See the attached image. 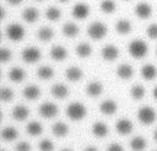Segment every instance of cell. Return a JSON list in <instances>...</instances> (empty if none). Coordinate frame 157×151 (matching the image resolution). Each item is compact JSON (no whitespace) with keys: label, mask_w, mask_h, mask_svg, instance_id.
Listing matches in <instances>:
<instances>
[{"label":"cell","mask_w":157,"mask_h":151,"mask_svg":"<svg viewBox=\"0 0 157 151\" xmlns=\"http://www.w3.org/2000/svg\"><path fill=\"white\" fill-rule=\"evenodd\" d=\"M83 151H98V149L96 146H87L83 149Z\"/></svg>","instance_id":"cell-43"},{"label":"cell","mask_w":157,"mask_h":151,"mask_svg":"<svg viewBox=\"0 0 157 151\" xmlns=\"http://www.w3.org/2000/svg\"><path fill=\"white\" fill-rule=\"evenodd\" d=\"M52 133L58 137H64L69 134V126L64 122H56L52 126Z\"/></svg>","instance_id":"cell-24"},{"label":"cell","mask_w":157,"mask_h":151,"mask_svg":"<svg viewBox=\"0 0 157 151\" xmlns=\"http://www.w3.org/2000/svg\"><path fill=\"white\" fill-rule=\"evenodd\" d=\"M90 15V6L85 2H77L72 7V16L76 20H85Z\"/></svg>","instance_id":"cell-10"},{"label":"cell","mask_w":157,"mask_h":151,"mask_svg":"<svg viewBox=\"0 0 157 151\" xmlns=\"http://www.w3.org/2000/svg\"><path fill=\"white\" fill-rule=\"evenodd\" d=\"M152 95H153V98H155V99H157V86L153 88V91H152Z\"/></svg>","instance_id":"cell-44"},{"label":"cell","mask_w":157,"mask_h":151,"mask_svg":"<svg viewBox=\"0 0 157 151\" xmlns=\"http://www.w3.org/2000/svg\"><path fill=\"white\" fill-rule=\"evenodd\" d=\"M1 137L5 141H12L17 137V130L13 126H5L1 130Z\"/></svg>","instance_id":"cell-33"},{"label":"cell","mask_w":157,"mask_h":151,"mask_svg":"<svg viewBox=\"0 0 157 151\" xmlns=\"http://www.w3.org/2000/svg\"><path fill=\"white\" fill-rule=\"evenodd\" d=\"M141 76L145 80H153L157 76V68L153 64H145L141 68Z\"/></svg>","instance_id":"cell-25"},{"label":"cell","mask_w":157,"mask_h":151,"mask_svg":"<svg viewBox=\"0 0 157 151\" xmlns=\"http://www.w3.org/2000/svg\"><path fill=\"white\" fill-rule=\"evenodd\" d=\"M132 29V26H131V22L126 18H120L115 22V31L119 33V34H129Z\"/></svg>","instance_id":"cell-21"},{"label":"cell","mask_w":157,"mask_h":151,"mask_svg":"<svg viewBox=\"0 0 157 151\" xmlns=\"http://www.w3.org/2000/svg\"><path fill=\"white\" fill-rule=\"evenodd\" d=\"M87 114V109L85 104L81 102H72L66 107V115L69 119L74 122H80L82 120Z\"/></svg>","instance_id":"cell-1"},{"label":"cell","mask_w":157,"mask_h":151,"mask_svg":"<svg viewBox=\"0 0 157 151\" xmlns=\"http://www.w3.org/2000/svg\"><path fill=\"white\" fill-rule=\"evenodd\" d=\"M59 112V108L55 103L53 102H44L39 106L38 108V113L43 117V118H54Z\"/></svg>","instance_id":"cell-7"},{"label":"cell","mask_w":157,"mask_h":151,"mask_svg":"<svg viewBox=\"0 0 157 151\" xmlns=\"http://www.w3.org/2000/svg\"><path fill=\"white\" fill-rule=\"evenodd\" d=\"M118 109V104L113 99H105L99 104V110L104 115H113Z\"/></svg>","instance_id":"cell-14"},{"label":"cell","mask_w":157,"mask_h":151,"mask_svg":"<svg viewBox=\"0 0 157 151\" xmlns=\"http://www.w3.org/2000/svg\"><path fill=\"white\" fill-rule=\"evenodd\" d=\"M26 131H27V134H29L32 136L40 135L43 131V125L39 122H29L26 125Z\"/></svg>","instance_id":"cell-31"},{"label":"cell","mask_w":157,"mask_h":151,"mask_svg":"<svg viewBox=\"0 0 157 151\" xmlns=\"http://www.w3.org/2000/svg\"><path fill=\"white\" fill-rule=\"evenodd\" d=\"M37 76L42 80H50L54 76V69L49 65H42L37 69Z\"/></svg>","instance_id":"cell-27"},{"label":"cell","mask_w":157,"mask_h":151,"mask_svg":"<svg viewBox=\"0 0 157 151\" xmlns=\"http://www.w3.org/2000/svg\"><path fill=\"white\" fill-rule=\"evenodd\" d=\"M45 17L49 21H58L61 17V11L55 6H50L45 10Z\"/></svg>","instance_id":"cell-34"},{"label":"cell","mask_w":157,"mask_h":151,"mask_svg":"<svg viewBox=\"0 0 157 151\" xmlns=\"http://www.w3.org/2000/svg\"><path fill=\"white\" fill-rule=\"evenodd\" d=\"M75 52H76V55L80 56V58H87L92 54V47L88 44V43H80L76 45L75 48Z\"/></svg>","instance_id":"cell-29"},{"label":"cell","mask_w":157,"mask_h":151,"mask_svg":"<svg viewBox=\"0 0 157 151\" xmlns=\"http://www.w3.org/2000/svg\"><path fill=\"white\" fill-rule=\"evenodd\" d=\"M36 1H43V0H36Z\"/></svg>","instance_id":"cell-50"},{"label":"cell","mask_w":157,"mask_h":151,"mask_svg":"<svg viewBox=\"0 0 157 151\" xmlns=\"http://www.w3.org/2000/svg\"><path fill=\"white\" fill-rule=\"evenodd\" d=\"M6 36L10 41L12 42H18V41H22L23 37H25V28L23 26H21L20 23H10L6 29Z\"/></svg>","instance_id":"cell-5"},{"label":"cell","mask_w":157,"mask_h":151,"mask_svg":"<svg viewBox=\"0 0 157 151\" xmlns=\"http://www.w3.org/2000/svg\"><path fill=\"white\" fill-rule=\"evenodd\" d=\"M37 37L43 42H49L54 37V31L48 26H43L37 31Z\"/></svg>","instance_id":"cell-28"},{"label":"cell","mask_w":157,"mask_h":151,"mask_svg":"<svg viewBox=\"0 0 157 151\" xmlns=\"http://www.w3.org/2000/svg\"><path fill=\"white\" fill-rule=\"evenodd\" d=\"M25 77H26V72L20 66H13L9 71V79L12 82H21L25 80Z\"/></svg>","instance_id":"cell-23"},{"label":"cell","mask_w":157,"mask_h":151,"mask_svg":"<svg viewBox=\"0 0 157 151\" xmlns=\"http://www.w3.org/2000/svg\"><path fill=\"white\" fill-rule=\"evenodd\" d=\"M128 50H129V54L135 58V59H142L147 52H148V47L146 44L145 41L142 39H134L129 43V47H128Z\"/></svg>","instance_id":"cell-2"},{"label":"cell","mask_w":157,"mask_h":151,"mask_svg":"<svg viewBox=\"0 0 157 151\" xmlns=\"http://www.w3.org/2000/svg\"><path fill=\"white\" fill-rule=\"evenodd\" d=\"M126 1H129V0H126Z\"/></svg>","instance_id":"cell-52"},{"label":"cell","mask_w":157,"mask_h":151,"mask_svg":"<svg viewBox=\"0 0 157 151\" xmlns=\"http://www.w3.org/2000/svg\"><path fill=\"white\" fill-rule=\"evenodd\" d=\"M130 147L132 151H144L146 149V140L144 136H134L130 141Z\"/></svg>","instance_id":"cell-30"},{"label":"cell","mask_w":157,"mask_h":151,"mask_svg":"<svg viewBox=\"0 0 157 151\" xmlns=\"http://www.w3.org/2000/svg\"><path fill=\"white\" fill-rule=\"evenodd\" d=\"M78 32H80V27L74 22H66L63 26V33H64V36H66L69 38L76 37L78 34Z\"/></svg>","instance_id":"cell-26"},{"label":"cell","mask_w":157,"mask_h":151,"mask_svg":"<svg viewBox=\"0 0 157 151\" xmlns=\"http://www.w3.org/2000/svg\"><path fill=\"white\" fill-rule=\"evenodd\" d=\"M1 151H5V150H1Z\"/></svg>","instance_id":"cell-51"},{"label":"cell","mask_w":157,"mask_h":151,"mask_svg":"<svg viewBox=\"0 0 157 151\" xmlns=\"http://www.w3.org/2000/svg\"><path fill=\"white\" fill-rule=\"evenodd\" d=\"M91 131L97 137H104V136L108 135L109 129H108V126H107L105 123H103V122H96V123L92 124Z\"/></svg>","instance_id":"cell-19"},{"label":"cell","mask_w":157,"mask_h":151,"mask_svg":"<svg viewBox=\"0 0 157 151\" xmlns=\"http://www.w3.org/2000/svg\"><path fill=\"white\" fill-rule=\"evenodd\" d=\"M156 55H157V48H156Z\"/></svg>","instance_id":"cell-49"},{"label":"cell","mask_w":157,"mask_h":151,"mask_svg":"<svg viewBox=\"0 0 157 151\" xmlns=\"http://www.w3.org/2000/svg\"><path fill=\"white\" fill-rule=\"evenodd\" d=\"M32 146L27 141H20L15 146V151H31Z\"/></svg>","instance_id":"cell-40"},{"label":"cell","mask_w":157,"mask_h":151,"mask_svg":"<svg viewBox=\"0 0 157 151\" xmlns=\"http://www.w3.org/2000/svg\"><path fill=\"white\" fill-rule=\"evenodd\" d=\"M50 56H52V59H54L56 61H63V60L66 59L67 52H66V49L63 45L56 44V45H53L52 47V49H50Z\"/></svg>","instance_id":"cell-17"},{"label":"cell","mask_w":157,"mask_h":151,"mask_svg":"<svg viewBox=\"0 0 157 151\" xmlns=\"http://www.w3.org/2000/svg\"><path fill=\"white\" fill-rule=\"evenodd\" d=\"M39 151H53L54 150V142L49 139H43L38 144Z\"/></svg>","instance_id":"cell-37"},{"label":"cell","mask_w":157,"mask_h":151,"mask_svg":"<svg viewBox=\"0 0 157 151\" xmlns=\"http://www.w3.org/2000/svg\"><path fill=\"white\" fill-rule=\"evenodd\" d=\"M65 77L71 82H76L83 77V71L78 66H70L65 70Z\"/></svg>","instance_id":"cell-13"},{"label":"cell","mask_w":157,"mask_h":151,"mask_svg":"<svg viewBox=\"0 0 157 151\" xmlns=\"http://www.w3.org/2000/svg\"><path fill=\"white\" fill-rule=\"evenodd\" d=\"M103 92V85L99 81H91L86 86V93L90 97H97Z\"/></svg>","instance_id":"cell-18"},{"label":"cell","mask_w":157,"mask_h":151,"mask_svg":"<svg viewBox=\"0 0 157 151\" xmlns=\"http://www.w3.org/2000/svg\"><path fill=\"white\" fill-rule=\"evenodd\" d=\"M5 15H6V14H5V9H4V7H1V20H4V18H5Z\"/></svg>","instance_id":"cell-45"},{"label":"cell","mask_w":157,"mask_h":151,"mask_svg":"<svg viewBox=\"0 0 157 151\" xmlns=\"http://www.w3.org/2000/svg\"><path fill=\"white\" fill-rule=\"evenodd\" d=\"M12 58V52L9 49V48H6V47H2L1 49H0V60H1V63H7L10 59Z\"/></svg>","instance_id":"cell-38"},{"label":"cell","mask_w":157,"mask_h":151,"mask_svg":"<svg viewBox=\"0 0 157 151\" xmlns=\"http://www.w3.org/2000/svg\"><path fill=\"white\" fill-rule=\"evenodd\" d=\"M22 1H23V0H6V2H7V4H10V5H12V6L20 5Z\"/></svg>","instance_id":"cell-42"},{"label":"cell","mask_w":157,"mask_h":151,"mask_svg":"<svg viewBox=\"0 0 157 151\" xmlns=\"http://www.w3.org/2000/svg\"><path fill=\"white\" fill-rule=\"evenodd\" d=\"M134 12H135V15H136L139 18L146 20V18H148V17L152 15V7H151V5L147 4V2H139V4L135 6Z\"/></svg>","instance_id":"cell-11"},{"label":"cell","mask_w":157,"mask_h":151,"mask_svg":"<svg viewBox=\"0 0 157 151\" xmlns=\"http://www.w3.org/2000/svg\"><path fill=\"white\" fill-rule=\"evenodd\" d=\"M146 34L151 39H157V23H151L146 28Z\"/></svg>","instance_id":"cell-39"},{"label":"cell","mask_w":157,"mask_h":151,"mask_svg":"<svg viewBox=\"0 0 157 151\" xmlns=\"http://www.w3.org/2000/svg\"><path fill=\"white\" fill-rule=\"evenodd\" d=\"M15 95H13V91L12 88L10 87H1L0 90V98L2 102H11L13 99Z\"/></svg>","instance_id":"cell-36"},{"label":"cell","mask_w":157,"mask_h":151,"mask_svg":"<svg viewBox=\"0 0 157 151\" xmlns=\"http://www.w3.org/2000/svg\"><path fill=\"white\" fill-rule=\"evenodd\" d=\"M132 128H134V125H132L131 120L128 119V118H120L115 123V130L120 135H128V134H130L132 131Z\"/></svg>","instance_id":"cell-9"},{"label":"cell","mask_w":157,"mask_h":151,"mask_svg":"<svg viewBox=\"0 0 157 151\" xmlns=\"http://www.w3.org/2000/svg\"><path fill=\"white\" fill-rule=\"evenodd\" d=\"M52 95L58 99H64L69 95V88L64 83H55L52 86Z\"/></svg>","instance_id":"cell-16"},{"label":"cell","mask_w":157,"mask_h":151,"mask_svg":"<svg viewBox=\"0 0 157 151\" xmlns=\"http://www.w3.org/2000/svg\"><path fill=\"white\" fill-rule=\"evenodd\" d=\"M60 151H72L71 149H67V147H65V149H61Z\"/></svg>","instance_id":"cell-47"},{"label":"cell","mask_w":157,"mask_h":151,"mask_svg":"<svg viewBox=\"0 0 157 151\" xmlns=\"http://www.w3.org/2000/svg\"><path fill=\"white\" fill-rule=\"evenodd\" d=\"M39 17V11L33 7V6H29V7H26L23 11H22V18L28 22V23H33L38 20Z\"/></svg>","instance_id":"cell-20"},{"label":"cell","mask_w":157,"mask_h":151,"mask_svg":"<svg viewBox=\"0 0 157 151\" xmlns=\"http://www.w3.org/2000/svg\"><path fill=\"white\" fill-rule=\"evenodd\" d=\"M137 119L144 125H150L156 119V110L150 106H142L137 110Z\"/></svg>","instance_id":"cell-4"},{"label":"cell","mask_w":157,"mask_h":151,"mask_svg":"<svg viewBox=\"0 0 157 151\" xmlns=\"http://www.w3.org/2000/svg\"><path fill=\"white\" fill-rule=\"evenodd\" d=\"M59 1H60V2H67L69 0H59Z\"/></svg>","instance_id":"cell-48"},{"label":"cell","mask_w":157,"mask_h":151,"mask_svg":"<svg viewBox=\"0 0 157 151\" xmlns=\"http://www.w3.org/2000/svg\"><path fill=\"white\" fill-rule=\"evenodd\" d=\"M134 75V69L129 64H120L117 68V76L120 77L121 80H129Z\"/></svg>","instance_id":"cell-15"},{"label":"cell","mask_w":157,"mask_h":151,"mask_svg":"<svg viewBox=\"0 0 157 151\" xmlns=\"http://www.w3.org/2000/svg\"><path fill=\"white\" fill-rule=\"evenodd\" d=\"M23 96H25V98H27L29 101H34V99L39 98L40 88L37 85H27L23 88Z\"/></svg>","instance_id":"cell-22"},{"label":"cell","mask_w":157,"mask_h":151,"mask_svg":"<svg viewBox=\"0 0 157 151\" xmlns=\"http://www.w3.org/2000/svg\"><path fill=\"white\" fill-rule=\"evenodd\" d=\"M107 151H124V147L118 142H113L107 147Z\"/></svg>","instance_id":"cell-41"},{"label":"cell","mask_w":157,"mask_h":151,"mask_svg":"<svg viewBox=\"0 0 157 151\" xmlns=\"http://www.w3.org/2000/svg\"><path fill=\"white\" fill-rule=\"evenodd\" d=\"M42 56V53H40V49H38L37 47H26L23 50H22V60L27 64H34L37 63Z\"/></svg>","instance_id":"cell-6"},{"label":"cell","mask_w":157,"mask_h":151,"mask_svg":"<svg viewBox=\"0 0 157 151\" xmlns=\"http://www.w3.org/2000/svg\"><path fill=\"white\" fill-rule=\"evenodd\" d=\"M145 93H146V91H145V87H144L142 85L136 83V85H134V86L130 88V96H131V98H134L135 101L142 99V98L145 97Z\"/></svg>","instance_id":"cell-32"},{"label":"cell","mask_w":157,"mask_h":151,"mask_svg":"<svg viewBox=\"0 0 157 151\" xmlns=\"http://www.w3.org/2000/svg\"><path fill=\"white\" fill-rule=\"evenodd\" d=\"M99 7L104 14H113L115 11L117 6H115V2L113 0H102Z\"/></svg>","instance_id":"cell-35"},{"label":"cell","mask_w":157,"mask_h":151,"mask_svg":"<svg viewBox=\"0 0 157 151\" xmlns=\"http://www.w3.org/2000/svg\"><path fill=\"white\" fill-rule=\"evenodd\" d=\"M29 117V109L25 106V104H17L13 107L12 109V118L18 120V122H23Z\"/></svg>","instance_id":"cell-12"},{"label":"cell","mask_w":157,"mask_h":151,"mask_svg":"<svg viewBox=\"0 0 157 151\" xmlns=\"http://www.w3.org/2000/svg\"><path fill=\"white\" fill-rule=\"evenodd\" d=\"M107 32H108L107 26L101 21H94L87 27V34L90 36L91 39H94V41L103 39Z\"/></svg>","instance_id":"cell-3"},{"label":"cell","mask_w":157,"mask_h":151,"mask_svg":"<svg viewBox=\"0 0 157 151\" xmlns=\"http://www.w3.org/2000/svg\"><path fill=\"white\" fill-rule=\"evenodd\" d=\"M102 58L107 61H114L119 56V48L115 47L114 44H105L102 48Z\"/></svg>","instance_id":"cell-8"},{"label":"cell","mask_w":157,"mask_h":151,"mask_svg":"<svg viewBox=\"0 0 157 151\" xmlns=\"http://www.w3.org/2000/svg\"><path fill=\"white\" fill-rule=\"evenodd\" d=\"M153 140H155V141L157 142V129H156V130L153 131Z\"/></svg>","instance_id":"cell-46"}]
</instances>
